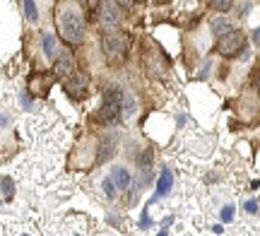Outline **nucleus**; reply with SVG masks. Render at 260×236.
<instances>
[{"mask_svg":"<svg viewBox=\"0 0 260 236\" xmlns=\"http://www.w3.org/2000/svg\"><path fill=\"white\" fill-rule=\"evenodd\" d=\"M102 53L109 65H123L128 60V37L118 29L106 31L102 37Z\"/></svg>","mask_w":260,"mask_h":236,"instance_id":"1","label":"nucleus"},{"mask_svg":"<svg viewBox=\"0 0 260 236\" xmlns=\"http://www.w3.org/2000/svg\"><path fill=\"white\" fill-rule=\"evenodd\" d=\"M58 27L68 44H82L84 41V17L80 10L63 8L58 15Z\"/></svg>","mask_w":260,"mask_h":236,"instance_id":"2","label":"nucleus"},{"mask_svg":"<svg viewBox=\"0 0 260 236\" xmlns=\"http://www.w3.org/2000/svg\"><path fill=\"white\" fill-rule=\"evenodd\" d=\"M121 102H123V89L121 87H106L102 96V109H99V123L111 125L121 118Z\"/></svg>","mask_w":260,"mask_h":236,"instance_id":"3","label":"nucleus"},{"mask_svg":"<svg viewBox=\"0 0 260 236\" xmlns=\"http://www.w3.org/2000/svg\"><path fill=\"white\" fill-rule=\"evenodd\" d=\"M243 48H246V34L241 29L232 27L217 37V53L224 58H236L239 53H243Z\"/></svg>","mask_w":260,"mask_h":236,"instance_id":"4","label":"nucleus"},{"mask_svg":"<svg viewBox=\"0 0 260 236\" xmlns=\"http://www.w3.org/2000/svg\"><path fill=\"white\" fill-rule=\"evenodd\" d=\"M99 22L106 31L118 29L123 22V10L116 5V0H102L99 3Z\"/></svg>","mask_w":260,"mask_h":236,"instance_id":"5","label":"nucleus"},{"mask_svg":"<svg viewBox=\"0 0 260 236\" xmlns=\"http://www.w3.org/2000/svg\"><path fill=\"white\" fill-rule=\"evenodd\" d=\"M75 70V58L70 53V48H60L53 58V73H56L58 80H65Z\"/></svg>","mask_w":260,"mask_h":236,"instance_id":"6","label":"nucleus"},{"mask_svg":"<svg viewBox=\"0 0 260 236\" xmlns=\"http://www.w3.org/2000/svg\"><path fill=\"white\" fill-rule=\"evenodd\" d=\"M63 85H65V92L70 96H77V94H82L84 89H87V85H89V77H87V73H82V70H77L75 68L70 75L63 80Z\"/></svg>","mask_w":260,"mask_h":236,"instance_id":"7","label":"nucleus"},{"mask_svg":"<svg viewBox=\"0 0 260 236\" xmlns=\"http://www.w3.org/2000/svg\"><path fill=\"white\" fill-rule=\"evenodd\" d=\"M111 183L116 186L118 190H125L130 186V174H128V169H123V166H116V169L111 171Z\"/></svg>","mask_w":260,"mask_h":236,"instance_id":"8","label":"nucleus"},{"mask_svg":"<svg viewBox=\"0 0 260 236\" xmlns=\"http://www.w3.org/2000/svg\"><path fill=\"white\" fill-rule=\"evenodd\" d=\"M41 46H44V56L48 58V60H53L58 53V41L53 34H44L41 37Z\"/></svg>","mask_w":260,"mask_h":236,"instance_id":"9","label":"nucleus"},{"mask_svg":"<svg viewBox=\"0 0 260 236\" xmlns=\"http://www.w3.org/2000/svg\"><path fill=\"white\" fill-rule=\"evenodd\" d=\"M135 116V99L130 94H123V102H121V118L123 121H130Z\"/></svg>","mask_w":260,"mask_h":236,"instance_id":"10","label":"nucleus"},{"mask_svg":"<svg viewBox=\"0 0 260 236\" xmlns=\"http://www.w3.org/2000/svg\"><path fill=\"white\" fill-rule=\"evenodd\" d=\"M210 29H212L214 37H219V34H224L226 29H232V22L226 17H214L212 22H210Z\"/></svg>","mask_w":260,"mask_h":236,"instance_id":"11","label":"nucleus"},{"mask_svg":"<svg viewBox=\"0 0 260 236\" xmlns=\"http://www.w3.org/2000/svg\"><path fill=\"white\" fill-rule=\"evenodd\" d=\"M113 152H116V142L104 140V142H102V150H99V154H96V164H104V161L109 159Z\"/></svg>","mask_w":260,"mask_h":236,"instance_id":"12","label":"nucleus"},{"mask_svg":"<svg viewBox=\"0 0 260 236\" xmlns=\"http://www.w3.org/2000/svg\"><path fill=\"white\" fill-rule=\"evenodd\" d=\"M234 3H236V0H210V8H212L214 12H229V10L234 8Z\"/></svg>","mask_w":260,"mask_h":236,"instance_id":"13","label":"nucleus"},{"mask_svg":"<svg viewBox=\"0 0 260 236\" xmlns=\"http://www.w3.org/2000/svg\"><path fill=\"white\" fill-rule=\"evenodd\" d=\"M24 15H27L29 22H37L39 19V8L34 0H24Z\"/></svg>","mask_w":260,"mask_h":236,"instance_id":"14","label":"nucleus"},{"mask_svg":"<svg viewBox=\"0 0 260 236\" xmlns=\"http://www.w3.org/2000/svg\"><path fill=\"white\" fill-rule=\"evenodd\" d=\"M102 188H104V195H106L109 200H113L116 195H118V188H116V186L111 183V179H106V181H104V183H102Z\"/></svg>","mask_w":260,"mask_h":236,"instance_id":"15","label":"nucleus"},{"mask_svg":"<svg viewBox=\"0 0 260 236\" xmlns=\"http://www.w3.org/2000/svg\"><path fill=\"white\" fill-rule=\"evenodd\" d=\"M169 186H171V171H164V174H161V181H159V195L169 193Z\"/></svg>","mask_w":260,"mask_h":236,"instance_id":"16","label":"nucleus"},{"mask_svg":"<svg viewBox=\"0 0 260 236\" xmlns=\"http://www.w3.org/2000/svg\"><path fill=\"white\" fill-rule=\"evenodd\" d=\"M116 5L121 10H128V8H133V0H116Z\"/></svg>","mask_w":260,"mask_h":236,"instance_id":"17","label":"nucleus"},{"mask_svg":"<svg viewBox=\"0 0 260 236\" xmlns=\"http://www.w3.org/2000/svg\"><path fill=\"white\" fill-rule=\"evenodd\" d=\"M222 215H224V219H232V217H234V210H232V205H229V208L224 210Z\"/></svg>","mask_w":260,"mask_h":236,"instance_id":"18","label":"nucleus"},{"mask_svg":"<svg viewBox=\"0 0 260 236\" xmlns=\"http://www.w3.org/2000/svg\"><path fill=\"white\" fill-rule=\"evenodd\" d=\"M246 210H248V212H255V203H246Z\"/></svg>","mask_w":260,"mask_h":236,"instance_id":"19","label":"nucleus"},{"mask_svg":"<svg viewBox=\"0 0 260 236\" xmlns=\"http://www.w3.org/2000/svg\"><path fill=\"white\" fill-rule=\"evenodd\" d=\"M82 3H84V0H82Z\"/></svg>","mask_w":260,"mask_h":236,"instance_id":"20","label":"nucleus"}]
</instances>
